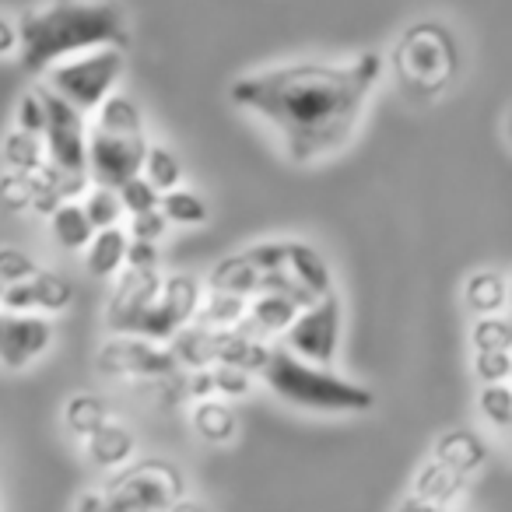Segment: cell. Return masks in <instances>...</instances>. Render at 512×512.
Segmentation results:
<instances>
[{
    "instance_id": "1",
    "label": "cell",
    "mask_w": 512,
    "mask_h": 512,
    "mask_svg": "<svg viewBox=\"0 0 512 512\" xmlns=\"http://www.w3.org/2000/svg\"><path fill=\"white\" fill-rule=\"evenodd\" d=\"M383 71L386 57L376 50L358 53L344 64H278L239 74L228 85V99L281 137L288 162L313 165L355 137Z\"/></svg>"
},
{
    "instance_id": "2",
    "label": "cell",
    "mask_w": 512,
    "mask_h": 512,
    "mask_svg": "<svg viewBox=\"0 0 512 512\" xmlns=\"http://www.w3.org/2000/svg\"><path fill=\"white\" fill-rule=\"evenodd\" d=\"M22 29V67L29 74H46L71 57L106 46L127 50L130 22L116 0H50L29 8L18 18Z\"/></svg>"
},
{
    "instance_id": "3",
    "label": "cell",
    "mask_w": 512,
    "mask_h": 512,
    "mask_svg": "<svg viewBox=\"0 0 512 512\" xmlns=\"http://www.w3.org/2000/svg\"><path fill=\"white\" fill-rule=\"evenodd\" d=\"M463 50L456 32L442 18H418L390 46L393 85L411 102H435L456 85Z\"/></svg>"
},
{
    "instance_id": "4",
    "label": "cell",
    "mask_w": 512,
    "mask_h": 512,
    "mask_svg": "<svg viewBox=\"0 0 512 512\" xmlns=\"http://www.w3.org/2000/svg\"><path fill=\"white\" fill-rule=\"evenodd\" d=\"M260 376L274 397L309 414H365L376 407V393L369 386L337 376L327 365L302 362L288 348H271L267 369Z\"/></svg>"
},
{
    "instance_id": "5",
    "label": "cell",
    "mask_w": 512,
    "mask_h": 512,
    "mask_svg": "<svg viewBox=\"0 0 512 512\" xmlns=\"http://www.w3.org/2000/svg\"><path fill=\"white\" fill-rule=\"evenodd\" d=\"M148 148L141 106L123 92L109 95L88 127V176L95 186L120 190L144 172Z\"/></svg>"
},
{
    "instance_id": "6",
    "label": "cell",
    "mask_w": 512,
    "mask_h": 512,
    "mask_svg": "<svg viewBox=\"0 0 512 512\" xmlns=\"http://www.w3.org/2000/svg\"><path fill=\"white\" fill-rule=\"evenodd\" d=\"M186 495V474L165 456H144L81 491L74 512H169Z\"/></svg>"
},
{
    "instance_id": "7",
    "label": "cell",
    "mask_w": 512,
    "mask_h": 512,
    "mask_svg": "<svg viewBox=\"0 0 512 512\" xmlns=\"http://www.w3.org/2000/svg\"><path fill=\"white\" fill-rule=\"evenodd\" d=\"M123 71H127V50L106 46V50L81 53V57H71L64 64L50 67L43 85L50 92H57L64 102H71L78 113L95 116L102 102L109 95H116Z\"/></svg>"
},
{
    "instance_id": "8",
    "label": "cell",
    "mask_w": 512,
    "mask_h": 512,
    "mask_svg": "<svg viewBox=\"0 0 512 512\" xmlns=\"http://www.w3.org/2000/svg\"><path fill=\"white\" fill-rule=\"evenodd\" d=\"M95 369H99V376L123 379V383H169V379H176L179 362L165 344L113 334L95 351Z\"/></svg>"
},
{
    "instance_id": "9",
    "label": "cell",
    "mask_w": 512,
    "mask_h": 512,
    "mask_svg": "<svg viewBox=\"0 0 512 512\" xmlns=\"http://www.w3.org/2000/svg\"><path fill=\"white\" fill-rule=\"evenodd\" d=\"M341 334H344V309L337 295L316 299L302 309L292 320V327L285 330V348L292 355H299L302 362L313 365H330L341 351Z\"/></svg>"
},
{
    "instance_id": "10",
    "label": "cell",
    "mask_w": 512,
    "mask_h": 512,
    "mask_svg": "<svg viewBox=\"0 0 512 512\" xmlns=\"http://www.w3.org/2000/svg\"><path fill=\"white\" fill-rule=\"evenodd\" d=\"M43 99H46V155L50 165H57L67 176L88 179V123L85 113L64 102L57 92L43 85Z\"/></svg>"
},
{
    "instance_id": "11",
    "label": "cell",
    "mask_w": 512,
    "mask_h": 512,
    "mask_svg": "<svg viewBox=\"0 0 512 512\" xmlns=\"http://www.w3.org/2000/svg\"><path fill=\"white\" fill-rule=\"evenodd\" d=\"M162 288H165V278L158 271H130V267H123V274L113 278L106 327L113 330V334L137 337L144 320L151 316V309L162 299Z\"/></svg>"
},
{
    "instance_id": "12",
    "label": "cell",
    "mask_w": 512,
    "mask_h": 512,
    "mask_svg": "<svg viewBox=\"0 0 512 512\" xmlns=\"http://www.w3.org/2000/svg\"><path fill=\"white\" fill-rule=\"evenodd\" d=\"M53 327L46 316H18L0 309V365L4 369H29L50 351Z\"/></svg>"
},
{
    "instance_id": "13",
    "label": "cell",
    "mask_w": 512,
    "mask_h": 512,
    "mask_svg": "<svg viewBox=\"0 0 512 512\" xmlns=\"http://www.w3.org/2000/svg\"><path fill=\"white\" fill-rule=\"evenodd\" d=\"M74 302V285L57 271H43L39 267L29 281L8 288L0 309L4 313H18V316H50V313H64Z\"/></svg>"
},
{
    "instance_id": "14",
    "label": "cell",
    "mask_w": 512,
    "mask_h": 512,
    "mask_svg": "<svg viewBox=\"0 0 512 512\" xmlns=\"http://www.w3.org/2000/svg\"><path fill=\"white\" fill-rule=\"evenodd\" d=\"M432 460L446 463L460 477H477L488 467V442L474 432V428H446L435 435L432 442Z\"/></svg>"
},
{
    "instance_id": "15",
    "label": "cell",
    "mask_w": 512,
    "mask_h": 512,
    "mask_svg": "<svg viewBox=\"0 0 512 512\" xmlns=\"http://www.w3.org/2000/svg\"><path fill=\"white\" fill-rule=\"evenodd\" d=\"M302 302L292 299V295H281V292H260L249 299V313L242 320V334L256 337V341H267L274 334H285L292 327V320L302 313Z\"/></svg>"
},
{
    "instance_id": "16",
    "label": "cell",
    "mask_w": 512,
    "mask_h": 512,
    "mask_svg": "<svg viewBox=\"0 0 512 512\" xmlns=\"http://www.w3.org/2000/svg\"><path fill=\"white\" fill-rule=\"evenodd\" d=\"M285 274L309 295V299H327L334 295V271H330L327 256L316 246L299 239H288V253H285Z\"/></svg>"
},
{
    "instance_id": "17",
    "label": "cell",
    "mask_w": 512,
    "mask_h": 512,
    "mask_svg": "<svg viewBox=\"0 0 512 512\" xmlns=\"http://www.w3.org/2000/svg\"><path fill=\"white\" fill-rule=\"evenodd\" d=\"M85 456L92 467L106 470V474H116V470H123L127 463H134V456H137L134 428L113 418L109 425H102L92 439H85Z\"/></svg>"
},
{
    "instance_id": "18",
    "label": "cell",
    "mask_w": 512,
    "mask_h": 512,
    "mask_svg": "<svg viewBox=\"0 0 512 512\" xmlns=\"http://www.w3.org/2000/svg\"><path fill=\"white\" fill-rule=\"evenodd\" d=\"M463 491H467V477H460L456 470H449L446 463L432 460V456L411 477V495L421 498V502L442 505V509H453L463 498Z\"/></svg>"
},
{
    "instance_id": "19",
    "label": "cell",
    "mask_w": 512,
    "mask_h": 512,
    "mask_svg": "<svg viewBox=\"0 0 512 512\" xmlns=\"http://www.w3.org/2000/svg\"><path fill=\"white\" fill-rule=\"evenodd\" d=\"M463 306L477 316H502L509 309V274L495 271V267H481V271L467 274L463 281Z\"/></svg>"
},
{
    "instance_id": "20",
    "label": "cell",
    "mask_w": 512,
    "mask_h": 512,
    "mask_svg": "<svg viewBox=\"0 0 512 512\" xmlns=\"http://www.w3.org/2000/svg\"><path fill=\"white\" fill-rule=\"evenodd\" d=\"M190 425L197 439L207 442V446H228L239 435V411L221 397L197 400L190 411Z\"/></svg>"
},
{
    "instance_id": "21",
    "label": "cell",
    "mask_w": 512,
    "mask_h": 512,
    "mask_svg": "<svg viewBox=\"0 0 512 512\" xmlns=\"http://www.w3.org/2000/svg\"><path fill=\"white\" fill-rule=\"evenodd\" d=\"M127 249H130V232L123 225L102 228L95 232V239L85 249V271L92 278H116L127 267Z\"/></svg>"
},
{
    "instance_id": "22",
    "label": "cell",
    "mask_w": 512,
    "mask_h": 512,
    "mask_svg": "<svg viewBox=\"0 0 512 512\" xmlns=\"http://www.w3.org/2000/svg\"><path fill=\"white\" fill-rule=\"evenodd\" d=\"M207 285H211L214 292H232V295H242V299H253V295L264 292V274H260V267H256L246 256V249H242V253L225 256L221 264L211 267Z\"/></svg>"
},
{
    "instance_id": "23",
    "label": "cell",
    "mask_w": 512,
    "mask_h": 512,
    "mask_svg": "<svg viewBox=\"0 0 512 512\" xmlns=\"http://www.w3.org/2000/svg\"><path fill=\"white\" fill-rule=\"evenodd\" d=\"M0 162L8 172H22V176H36L39 169L50 165L46 155V141L39 134H25V130H11L0 144Z\"/></svg>"
},
{
    "instance_id": "24",
    "label": "cell",
    "mask_w": 512,
    "mask_h": 512,
    "mask_svg": "<svg viewBox=\"0 0 512 512\" xmlns=\"http://www.w3.org/2000/svg\"><path fill=\"white\" fill-rule=\"evenodd\" d=\"M113 421V414H109V404L106 397H99V393H74V397H67L64 404V428L74 435V439H92L95 432H99L102 425H109Z\"/></svg>"
},
{
    "instance_id": "25",
    "label": "cell",
    "mask_w": 512,
    "mask_h": 512,
    "mask_svg": "<svg viewBox=\"0 0 512 512\" xmlns=\"http://www.w3.org/2000/svg\"><path fill=\"white\" fill-rule=\"evenodd\" d=\"M50 235L60 249L78 253V249H88V242L95 239V225L78 200H67L64 207H57V211L50 214Z\"/></svg>"
},
{
    "instance_id": "26",
    "label": "cell",
    "mask_w": 512,
    "mask_h": 512,
    "mask_svg": "<svg viewBox=\"0 0 512 512\" xmlns=\"http://www.w3.org/2000/svg\"><path fill=\"white\" fill-rule=\"evenodd\" d=\"M249 313V299L232 292H207L204 302H200V313H197V327L207 330H239L242 320Z\"/></svg>"
},
{
    "instance_id": "27",
    "label": "cell",
    "mask_w": 512,
    "mask_h": 512,
    "mask_svg": "<svg viewBox=\"0 0 512 512\" xmlns=\"http://www.w3.org/2000/svg\"><path fill=\"white\" fill-rule=\"evenodd\" d=\"M477 414L495 432H512V383H491L477 390Z\"/></svg>"
},
{
    "instance_id": "28",
    "label": "cell",
    "mask_w": 512,
    "mask_h": 512,
    "mask_svg": "<svg viewBox=\"0 0 512 512\" xmlns=\"http://www.w3.org/2000/svg\"><path fill=\"white\" fill-rule=\"evenodd\" d=\"M141 176L148 179L158 193H169V190H176V186H183V165H179V158L172 155L169 148H162V144H151L148 158H144Z\"/></svg>"
},
{
    "instance_id": "29",
    "label": "cell",
    "mask_w": 512,
    "mask_h": 512,
    "mask_svg": "<svg viewBox=\"0 0 512 512\" xmlns=\"http://www.w3.org/2000/svg\"><path fill=\"white\" fill-rule=\"evenodd\" d=\"M81 207H85V214L92 218L95 232L116 228L123 221V214H127L120 190H109V186H92V190L85 193V200H81Z\"/></svg>"
},
{
    "instance_id": "30",
    "label": "cell",
    "mask_w": 512,
    "mask_h": 512,
    "mask_svg": "<svg viewBox=\"0 0 512 512\" xmlns=\"http://www.w3.org/2000/svg\"><path fill=\"white\" fill-rule=\"evenodd\" d=\"M162 214L169 218V225H204L207 204L197 190L176 186V190L162 193Z\"/></svg>"
},
{
    "instance_id": "31",
    "label": "cell",
    "mask_w": 512,
    "mask_h": 512,
    "mask_svg": "<svg viewBox=\"0 0 512 512\" xmlns=\"http://www.w3.org/2000/svg\"><path fill=\"white\" fill-rule=\"evenodd\" d=\"M470 348L512 351V320H505V316H477L470 323Z\"/></svg>"
},
{
    "instance_id": "32",
    "label": "cell",
    "mask_w": 512,
    "mask_h": 512,
    "mask_svg": "<svg viewBox=\"0 0 512 512\" xmlns=\"http://www.w3.org/2000/svg\"><path fill=\"white\" fill-rule=\"evenodd\" d=\"M15 127L25 134H46V99H43V85H32L29 92L18 99L15 109Z\"/></svg>"
},
{
    "instance_id": "33",
    "label": "cell",
    "mask_w": 512,
    "mask_h": 512,
    "mask_svg": "<svg viewBox=\"0 0 512 512\" xmlns=\"http://www.w3.org/2000/svg\"><path fill=\"white\" fill-rule=\"evenodd\" d=\"M474 379L481 386H491V383H509L512 376V351H474Z\"/></svg>"
},
{
    "instance_id": "34",
    "label": "cell",
    "mask_w": 512,
    "mask_h": 512,
    "mask_svg": "<svg viewBox=\"0 0 512 512\" xmlns=\"http://www.w3.org/2000/svg\"><path fill=\"white\" fill-rule=\"evenodd\" d=\"M0 207L11 214L32 211V179L22 176V172H8L0 176Z\"/></svg>"
},
{
    "instance_id": "35",
    "label": "cell",
    "mask_w": 512,
    "mask_h": 512,
    "mask_svg": "<svg viewBox=\"0 0 512 512\" xmlns=\"http://www.w3.org/2000/svg\"><path fill=\"white\" fill-rule=\"evenodd\" d=\"M120 197H123V207H127L130 218H137V214H148V211H158V207H162V193H158L144 176H137V179H130L127 186H120Z\"/></svg>"
},
{
    "instance_id": "36",
    "label": "cell",
    "mask_w": 512,
    "mask_h": 512,
    "mask_svg": "<svg viewBox=\"0 0 512 512\" xmlns=\"http://www.w3.org/2000/svg\"><path fill=\"white\" fill-rule=\"evenodd\" d=\"M36 271H39V264L29 253H22V249H15V246H0V281L8 288L29 281Z\"/></svg>"
},
{
    "instance_id": "37",
    "label": "cell",
    "mask_w": 512,
    "mask_h": 512,
    "mask_svg": "<svg viewBox=\"0 0 512 512\" xmlns=\"http://www.w3.org/2000/svg\"><path fill=\"white\" fill-rule=\"evenodd\" d=\"M165 228H169V218H165L162 207H158V211H148V214H137V218H130V239L158 242L165 235Z\"/></svg>"
},
{
    "instance_id": "38",
    "label": "cell",
    "mask_w": 512,
    "mask_h": 512,
    "mask_svg": "<svg viewBox=\"0 0 512 512\" xmlns=\"http://www.w3.org/2000/svg\"><path fill=\"white\" fill-rule=\"evenodd\" d=\"M158 242H141V239H130L127 249V267L130 271H158Z\"/></svg>"
},
{
    "instance_id": "39",
    "label": "cell",
    "mask_w": 512,
    "mask_h": 512,
    "mask_svg": "<svg viewBox=\"0 0 512 512\" xmlns=\"http://www.w3.org/2000/svg\"><path fill=\"white\" fill-rule=\"evenodd\" d=\"M11 53H22V29H18V18L0 15V57H11Z\"/></svg>"
},
{
    "instance_id": "40",
    "label": "cell",
    "mask_w": 512,
    "mask_h": 512,
    "mask_svg": "<svg viewBox=\"0 0 512 512\" xmlns=\"http://www.w3.org/2000/svg\"><path fill=\"white\" fill-rule=\"evenodd\" d=\"M393 512H449V509H442V505H432V502H421V498H414V495H404Z\"/></svg>"
},
{
    "instance_id": "41",
    "label": "cell",
    "mask_w": 512,
    "mask_h": 512,
    "mask_svg": "<svg viewBox=\"0 0 512 512\" xmlns=\"http://www.w3.org/2000/svg\"><path fill=\"white\" fill-rule=\"evenodd\" d=\"M169 512H211V509H207V502H200V498L183 495L179 502H172V505H169Z\"/></svg>"
},
{
    "instance_id": "42",
    "label": "cell",
    "mask_w": 512,
    "mask_h": 512,
    "mask_svg": "<svg viewBox=\"0 0 512 512\" xmlns=\"http://www.w3.org/2000/svg\"><path fill=\"white\" fill-rule=\"evenodd\" d=\"M505 137H509V144H512V109H509V116H505Z\"/></svg>"
},
{
    "instance_id": "43",
    "label": "cell",
    "mask_w": 512,
    "mask_h": 512,
    "mask_svg": "<svg viewBox=\"0 0 512 512\" xmlns=\"http://www.w3.org/2000/svg\"><path fill=\"white\" fill-rule=\"evenodd\" d=\"M509 309H512V274H509Z\"/></svg>"
},
{
    "instance_id": "44",
    "label": "cell",
    "mask_w": 512,
    "mask_h": 512,
    "mask_svg": "<svg viewBox=\"0 0 512 512\" xmlns=\"http://www.w3.org/2000/svg\"><path fill=\"white\" fill-rule=\"evenodd\" d=\"M4 292H8V285H4V281H0V299H4Z\"/></svg>"
},
{
    "instance_id": "45",
    "label": "cell",
    "mask_w": 512,
    "mask_h": 512,
    "mask_svg": "<svg viewBox=\"0 0 512 512\" xmlns=\"http://www.w3.org/2000/svg\"><path fill=\"white\" fill-rule=\"evenodd\" d=\"M509 383H512V376H509Z\"/></svg>"
},
{
    "instance_id": "46",
    "label": "cell",
    "mask_w": 512,
    "mask_h": 512,
    "mask_svg": "<svg viewBox=\"0 0 512 512\" xmlns=\"http://www.w3.org/2000/svg\"><path fill=\"white\" fill-rule=\"evenodd\" d=\"M509 435H512V432H509Z\"/></svg>"
}]
</instances>
